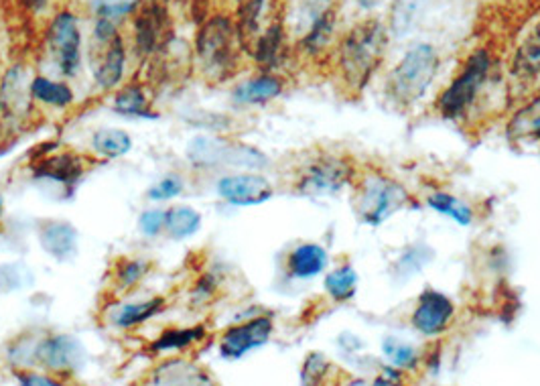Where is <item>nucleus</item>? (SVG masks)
Segmentation results:
<instances>
[{
    "mask_svg": "<svg viewBox=\"0 0 540 386\" xmlns=\"http://www.w3.org/2000/svg\"><path fill=\"white\" fill-rule=\"evenodd\" d=\"M386 47V29L374 19L357 22L344 37L338 49V76L347 96L357 98L368 88L372 77L382 66Z\"/></svg>",
    "mask_w": 540,
    "mask_h": 386,
    "instance_id": "f257e3e1",
    "label": "nucleus"
},
{
    "mask_svg": "<svg viewBox=\"0 0 540 386\" xmlns=\"http://www.w3.org/2000/svg\"><path fill=\"white\" fill-rule=\"evenodd\" d=\"M234 25L228 17H213L200 29L197 35V55L203 67L218 77H226L236 66Z\"/></svg>",
    "mask_w": 540,
    "mask_h": 386,
    "instance_id": "423d86ee",
    "label": "nucleus"
},
{
    "mask_svg": "<svg viewBox=\"0 0 540 386\" xmlns=\"http://www.w3.org/2000/svg\"><path fill=\"white\" fill-rule=\"evenodd\" d=\"M114 110L121 114L142 116V118H157L147 110V96L140 85H126L114 98Z\"/></svg>",
    "mask_w": 540,
    "mask_h": 386,
    "instance_id": "2f4dec72",
    "label": "nucleus"
},
{
    "mask_svg": "<svg viewBox=\"0 0 540 386\" xmlns=\"http://www.w3.org/2000/svg\"><path fill=\"white\" fill-rule=\"evenodd\" d=\"M508 74L520 85L535 84L540 77V22L516 47Z\"/></svg>",
    "mask_w": 540,
    "mask_h": 386,
    "instance_id": "4468645a",
    "label": "nucleus"
},
{
    "mask_svg": "<svg viewBox=\"0 0 540 386\" xmlns=\"http://www.w3.org/2000/svg\"><path fill=\"white\" fill-rule=\"evenodd\" d=\"M329 255L321 244L317 242H305L292 248L287 256V269L289 274L301 281H309L328 269Z\"/></svg>",
    "mask_w": 540,
    "mask_h": 386,
    "instance_id": "2eb2a0df",
    "label": "nucleus"
},
{
    "mask_svg": "<svg viewBox=\"0 0 540 386\" xmlns=\"http://www.w3.org/2000/svg\"><path fill=\"white\" fill-rule=\"evenodd\" d=\"M148 271V263L145 261H122L116 266V283L122 289H130L145 277Z\"/></svg>",
    "mask_w": 540,
    "mask_h": 386,
    "instance_id": "f704fd0d",
    "label": "nucleus"
},
{
    "mask_svg": "<svg viewBox=\"0 0 540 386\" xmlns=\"http://www.w3.org/2000/svg\"><path fill=\"white\" fill-rule=\"evenodd\" d=\"M124 63H126V47L122 37L116 33L106 43V53L96 69V80L102 90L114 88V85L122 80Z\"/></svg>",
    "mask_w": 540,
    "mask_h": 386,
    "instance_id": "6ab92c4d",
    "label": "nucleus"
},
{
    "mask_svg": "<svg viewBox=\"0 0 540 386\" xmlns=\"http://www.w3.org/2000/svg\"><path fill=\"white\" fill-rule=\"evenodd\" d=\"M169 37V17L158 3L139 4L134 17V45L139 55H150Z\"/></svg>",
    "mask_w": 540,
    "mask_h": 386,
    "instance_id": "f8f14e48",
    "label": "nucleus"
},
{
    "mask_svg": "<svg viewBox=\"0 0 540 386\" xmlns=\"http://www.w3.org/2000/svg\"><path fill=\"white\" fill-rule=\"evenodd\" d=\"M329 360L321 352H311L305 358V364L301 368V382L303 384H320L329 374Z\"/></svg>",
    "mask_w": 540,
    "mask_h": 386,
    "instance_id": "72a5a7b5",
    "label": "nucleus"
},
{
    "mask_svg": "<svg viewBox=\"0 0 540 386\" xmlns=\"http://www.w3.org/2000/svg\"><path fill=\"white\" fill-rule=\"evenodd\" d=\"M333 33H336V13L329 9L307 29V33L301 39V49L311 58H317L328 49Z\"/></svg>",
    "mask_w": 540,
    "mask_h": 386,
    "instance_id": "b1692460",
    "label": "nucleus"
},
{
    "mask_svg": "<svg viewBox=\"0 0 540 386\" xmlns=\"http://www.w3.org/2000/svg\"><path fill=\"white\" fill-rule=\"evenodd\" d=\"M491 72H494V55L488 49L472 51L464 63L462 72L449 82L447 88L436 98V112L443 118H449V121H459V118L467 116V112L475 106V102L480 100L482 92L486 90Z\"/></svg>",
    "mask_w": 540,
    "mask_h": 386,
    "instance_id": "7ed1b4c3",
    "label": "nucleus"
},
{
    "mask_svg": "<svg viewBox=\"0 0 540 386\" xmlns=\"http://www.w3.org/2000/svg\"><path fill=\"white\" fill-rule=\"evenodd\" d=\"M357 3V6H360V9H364V11H372V9H376V6L382 3V0H356Z\"/></svg>",
    "mask_w": 540,
    "mask_h": 386,
    "instance_id": "c03bdc74",
    "label": "nucleus"
},
{
    "mask_svg": "<svg viewBox=\"0 0 540 386\" xmlns=\"http://www.w3.org/2000/svg\"><path fill=\"white\" fill-rule=\"evenodd\" d=\"M265 9V0H248L240 9V31L242 33H254L258 27V19Z\"/></svg>",
    "mask_w": 540,
    "mask_h": 386,
    "instance_id": "e433bc0d",
    "label": "nucleus"
},
{
    "mask_svg": "<svg viewBox=\"0 0 540 386\" xmlns=\"http://www.w3.org/2000/svg\"><path fill=\"white\" fill-rule=\"evenodd\" d=\"M166 222V214L161 210H148L145 211V214L140 216L139 220V226H140V232L147 234V236H157L158 232H161V228L165 226Z\"/></svg>",
    "mask_w": 540,
    "mask_h": 386,
    "instance_id": "ea45409f",
    "label": "nucleus"
},
{
    "mask_svg": "<svg viewBox=\"0 0 540 386\" xmlns=\"http://www.w3.org/2000/svg\"><path fill=\"white\" fill-rule=\"evenodd\" d=\"M325 291L336 303H346L349 299H354L357 293V285H360V274L352 265H339L336 269L328 273V277L323 281Z\"/></svg>",
    "mask_w": 540,
    "mask_h": 386,
    "instance_id": "5701e85b",
    "label": "nucleus"
},
{
    "mask_svg": "<svg viewBox=\"0 0 540 386\" xmlns=\"http://www.w3.org/2000/svg\"><path fill=\"white\" fill-rule=\"evenodd\" d=\"M439 53L433 45L417 43L402 55L386 77V98L399 110H412L427 96L439 72Z\"/></svg>",
    "mask_w": 540,
    "mask_h": 386,
    "instance_id": "f03ea898",
    "label": "nucleus"
},
{
    "mask_svg": "<svg viewBox=\"0 0 540 386\" xmlns=\"http://www.w3.org/2000/svg\"><path fill=\"white\" fill-rule=\"evenodd\" d=\"M163 307H165V299H161V297L150 299V301H142V303L122 305L114 315V324L122 329L137 328L140 324H145V321L153 318V315H157L163 310Z\"/></svg>",
    "mask_w": 540,
    "mask_h": 386,
    "instance_id": "bb28decb",
    "label": "nucleus"
},
{
    "mask_svg": "<svg viewBox=\"0 0 540 386\" xmlns=\"http://www.w3.org/2000/svg\"><path fill=\"white\" fill-rule=\"evenodd\" d=\"M538 143H540V139H538Z\"/></svg>",
    "mask_w": 540,
    "mask_h": 386,
    "instance_id": "49530a36",
    "label": "nucleus"
},
{
    "mask_svg": "<svg viewBox=\"0 0 540 386\" xmlns=\"http://www.w3.org/2000/svg\"><path fill=\"white\" fill-rule=\"evenodd\" d=\"M22 4H25V9L31 13H41L47 4H50V0H21Z\"/></svg>",
    "mask_w": 540,
    "mask_h": 386,
    "instance_id": "37998d69",
    "label": "nucleus"
},
{
    "mask_svg": "<svg viewBox=\"0 0 540 386\" xmlns=\"http://www.w3.org/2000/svg\"><path fill=\"white\" fill-rule=\"evenodd\" d=\"M508 137L510 140H538L540 139V96L530 100L512 116L508 124Z\"/></svg>",
    "mask_w": 540,
    "mask_h": 386,
    "instance_id": "412c9836",
    "label": "nucleus"
},
{
    "mask_svg": "<svg viewBox=\"0 0 540 386\" xmlns=\"http://www.w3.org/2000/svg\"><path fill=\"white\" fill-rule=\"evenodd\" d=\"M273 319L265 318V315L230 328L220 340V354L226 360H240L248 352L262 348L273 336Z\"/></svg>",
    "mask_w": 540,
    "mask_h": 386,
    "instance_id": "9d476101",
    "label": "nucleus"
},
{
    "mask_svg": "<svg viewBox=\"0 0 540 386\" xmlns=\"http://www.w3.org/2000/svg\"><path fill=\"white\" fill-rule=\"evenodd\" d=\"M139 9V3H106V0H100L96 6L98 17H106L110 21H118L126 17V14H130Z\"/></svg>",
    "mask_w": 540,
    "mask_h": 386,
    "instance_id": "58836bf2",
    "label": "nucleus"
},
{
    "mask_svg": "<svg viewBox=\"0 0 540 386\" xmlns=\"http://www.w3.org/2000/svg\"><path fill=\"white\" fill-rule=\"evenodd\" d=\"M382 350H384V356L388 358V362L400 370L417 368L420 362L418 354L415 348H412V346L402 344L399 340H392V337H386L382 344Z\"/></svg>",
    "mask_w": 540,
    "mask_h": 386,
    "instance_id": "473e14b6",
    "label": "nucleus"
},
{
    "mask_svg": "<svg viewBox=\"0 0 540 386\" xmlns=\"http://www.w3.org/2000/svg\"><path fill=\"white\" fill-rule=\"evenodd\" d=\"M181 192H184V181H181L179 177H166L148 189V198L150 200H171V198H177Z\"/></svg>",
    "mask_w": 540,
    "mask_h": 386,
    "instance_id": "4c0bfd02",
    "label": "nucleus"
},
{
    "mask_svg": "<svg viewBox=\"0 0 540 386\" xmlns=\"http://www.w3.org/2000/svg\"><path fill=\"white\" fill-rule=\"evenodd\" d=\"M50 49L58 61L63 76H76L82 63V33H79L77 19L71 11H61L53 17L50 25Z\"/></svg>",
    "mask_w": 540,
    "mask_h": 386,
    "instance_id": "0eeeda50",
    "label": "nucleus"
},
{
    "mask_svg": "<svg viewBox=\"0 0 540 386\" xmlns=\"http://www.w3.org/2000/svg\"><path fill=\"white\" fill-rule=\"evenodd\" d=\"M31 94H33L39 102H43V104L58 108H66L74 102V92H71L68 84L51 82L41 76L31 82Z\"/></svg>",
    "mask_w": 540,
    "mask_h": 386,
    "instance_id": "c756f323",
    "label": "nucleus"
},
{
    "mask_svg": "<svg viewBox=\"0 0 540 386\" xmlns=\"http://www.w3.org/2000/svg\"><path fill=\"white\" fill-rule=\"evenodd\" d=\"M283 43H284V29L281 22H273V25H268L265 33L258 37L256 47H254V58H256L260 66L270 69L281 59Z\"/></svg>",
    "mask_w": 540,
    "mask_h": 386,
    "instance_id": "393cba45",
    "label": "nucleus"
},
{
    "mask_svg": "<svg viewBox=\"0 0 540 386\" xmlns=\"http://www.w3.org/2000/svg\"><path fill=\"white\" fill-rule=\"evenodd\" d=\"M218 193L232 206H258L273 198L274 187L270 181L254 173H238L220 179Z\"/></svg>",
    "mask_w": 540,
    "mask_h": 386,
    "instance_id": "9b49d317",
    "label": "nucleus"
},
{
    "mask_svg": "<svg viewBox=\"0 0 540 386\" xmlns=\"http://www.w3.org/2000/svg\"><path fill=\"white\" fill-rule=\"evenodd\" d=\"M166 230L173 238L184 240L202 228V214L192 206H175L166 211Z\"/></svg>",
    "mask_w": 540,
    "mask_h": 386,
    "instance_id": "a878e982",
    "label": "nucleus"
},
{
    "mask_svg": "<svg viewBox=\"0 0 540 386\" xmlns=\"http://www.w3.org/2000/svg\"><path fill=\"white\" fill-rule=\"evenodd\" d=\"M427 206L435 210L436 214L445 218H451L459 226H472L473 224V208L464 200H459L457 195L447 192H433L427 195Z\"/></svg>",
    "mask_w": 540,
    "mask_h": 386,
    "instance_id": "4be33fe9",
    "label": "nucleus"
},
{
    "mask_svg": "<svg viewBox=\"0 0 540 386\" xmlns=\"http://www.w3.org/2000/svg\"><path fill=\"white\" fill-rule=\"evenodd\" d=\"M157 384H208L212 382L208 373L185 360H169L157 368L155 373Z\"/></svg>",
    "mask_w": 540,
    "mask_h": 386,
    "instance_id": "aec40b11",
    "label": "nucleus"
},
{
    "mask_svg": "<svg viewBox=\"0 0 540 386\" xmlns=\"http://www.w3.org/2000/svg\"><path fill=\"white\" fill-rule=\"evenodd\" d=\"M39 364L55 370V373H69L77 368L84 360V348L76 337L71 336H53L39 344L37 348Z\"/></svg>",
    "mask_w": 540,
    "mask_h": 386,
    "instance_id": "ddd939ff",
    "label": "nucleus"
},
{
    "mask_svg": "<svg viewBox=\"0 0 540 386\" xmlns=\"http://www.w3.org/2000/svg\"><path fill=\"white\" fill-rule=\"evenodd\" d=\"M428 258H433V250L431 248H418V247L409 248L400 256V261H399V265H396V269H399V273L407 277L409 273L410 274L417 273V271L423 269L425 265H428Z\"/></svg>",
    "mask_w": 540,
    "mask_h": 386,
    "instance_id": "c9c22d12",
    "label": "nucleus"
},
{
    "mask_svg": "<svg viewBox=\"0 0 540 386\" xmlns=\"http://www.w3.org/2000/svg\"><path fill=\"white\" fill-rule=\"evenodd\" d=\"M14 376L19 378V382L27 384V386H58L59 384L58 381H53V378H50V376L35 374V373H17Z\"/></svg>",
    "mask_w": 540,
    "mask_h": 386,
    "instance_id": "79ce46f5",
    "label": "nucleus"
},
{
    "mask_svg": "<svg viewBox=\"0 0 540 386\" xmlns=\"http://www.w3.org/2000/svg\"><path fill=\"white\" fill-rule=\"evenodd\" d=\"M39 240L41 247L58 261H69L77 250V230L69 222H61V220H50L41 226L39 232Z\"/></svg>",
    "mask_w": 540,
    "mask_h": 386,
    "instance_id": "dca6fc26",
    "label": "nucleus"
},
{
    "mask_svg": "<svg viewBox=\"0 0 540 386\" xmlns=\"http://www.w3.org/2000/svg\"><path fill=\"white\" fill-rule=\"evenodd\" d=\"M205 336L203 326L185 328V329H166V332L153 342L150 350L153 352H171V350H184L192 344L202 342Z\"/></svg>",
    "mask_w": 540,
    "mask_h": 386,
    "instance_id": "7c9ffc66",
    "label": "nucleus"
},
{
    "mask_svg": "<svg viewBox=\"0 0 540 386\" xmlns=\"http://www.w3.org/2000/svg\"><path fill=\"white\" fill-rule=\"evenodd\" d=\"M114 35H116V22L106 17H98L96 27H94V39H96L100 45H106Z\"/></svg>",
    "mask_w": 540,
    "mask_h": 386,
    "instance_id": "a19ab883",
    "label": "nucleus"
},
{
    "mask_svg": "<svg viewBox=\"0 0 540 386\" xmlns=\"http://www.w3.org/2000/svg\"><path fill=\"white\" fill-rule=\"evenodd\" d=\"M356 165L346 155H321L311 161L297 179V192L309 198L336 195L346 185L354 184Z\"/></svg>",
    "mask_w": 540,
    "mask_h": 386,
    "instance_id": "39448f33",
    "label": "nucleus"
},
{
    "mask_svg": "<svg viewBox=\"0 0 540 386\" xmlns=\"http://www.w3.org/2000/svg\"><path fill=\"white\" fill-rule=\"evenodd\" d=\"M283 90L284 84L279 76L260 74L252 77V80H246L244 84L236 85L232 98L238 104H265V102L279 98Z\"/></svg>",
    "mask_w": 540,
    "mask_h": 386,
    "instance_id": "a211bd4d",
    "label": "nucleus"
},
{
    "mask_svg": "<svg viewBox=\"0 0 540 386\" xmlns=\"http://www.w3.org/2000/svg\"><path fill=\"white\" fill-rule=\"evenodd\" d=\"M455 319V303L441 293V291L427 289L418 295V301L412 310L410 324L418 334L436 337L447 332Z\"/></svg>",
    "mask_w": 540,
    "mask_h": 386,
    "instance_id": "1a4fd4ad",
    "label": "nucleus"
},
{
    "mask_svg": "<svg viewBox=\"0 0 540 386\" xmlns=\"http://www.w3.org/2000/svg\"><path fill=\"white\" fill-rule=\"evenodd\" d=\"M33 175L37 179H51L55 184L76 185L79 177L84 175V161L69 153L45 157L33 167Z\"/></svg>",
    "mask_w": 540,
    "mask_h": 386,
    "instance_id": "f3484780",
    "label": "nucleus"
},
{
    "mask_svg": "<svg viewBox=\"0 0 540 386\" xmlns=\"http://www.w3.org/2000/svg\"><path fill=\"white\" fill-rule=\"evenodd\" d=\"M0 210H3V200H0Z\"/></svg>",
    "mask_w": 540,
    "mask_h": 386,
    "instance_id": "a18cd8bd",
    "label": "nucleus"
},
{
    "mask_svg": "<svg viewBox=\"0 0 540 386\" xmlns=\"http://www.w3.org/2000/svg\"><path fill=\"white\" fill-rule=\"evenodd\" d=\"M425 0H394L391 11V29L394 37H407L415 29Z\"/></svg>",
    "mask_w": 540,
    "mask_h": 386,
    "instance_id": "cd10ccee",
    "label": "nucleus"
},
{
    "mask_svg": "<svg viewBox=\"0 0 540 386\" xmlns=\"http://www.w3.org/2000/svg\"><path fill=\"white\" fill-rule=\"evenodd\" d=\"M409 202L410 195L402 184L382 173H372L357 185L356 211L364 224L378 228L407 208Z\"/></svg>",
    "mask_w": 540,
    "mask_h": 386,
    "instance_id": "20e7f679",
    "label": "nucleus"
},
{
    "mask_svg": "<svg viewBox=\"0 0 540 386\" xmlns=\"http://www.w3.org/2000/svg\"><path fill=\"white\" fill-rule=\"evenodd\" d=\"M187 157L200 167H221V165H240V167H258L265 159L250 147L232 145L221 139H195L189 143Z\"/></svg>",
    "mask_w": 540,
    "mask_h": 386,
    "instance_id": "6e6552de",
    "label": "nucleus"
},
{
    "mask_svg": "<svg viewBox=\"0 0 540 386\" xmlns=\"http://www.w3.org/2000/svg\"><path fill=\"white\" fill-rule=\"evenodd\" d=\"M92 147L98 155L108 157V159H116V157H122L130 151L132 139L129 137V132L121 129H104L94 135Z\"/></svg>",
    "mask_w": 540,
    "mask_h": 386,
    "instance_id": "c85d7f7f",
    "label": "nucleus"
}]
</instances>
